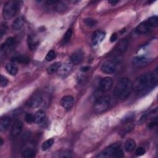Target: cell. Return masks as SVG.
<instances>
[{
	"label": "cell",
	"mask_w": 158,
	"mask_h": 158,
	"mask_svg": "<svg viewBox=\"0 0 158 158\" xmlns=\"http://www.w3.org/2000/svg\"><path fill=\"white\" fill-rule=\"evenodd\" d=\"M157 74H144L135 80L133 84V90L137 93L144 94L153 89L157 85Z\"/></svg>",
	"instance_id": "6da1fadb"
},
{
	"label": "cell",
	"mask_w": 158,
	"mask_h": 158,
	"mask_svg": "<svg viewBox=\"0 0 158 158\" xmlns=\"http://www.w3.org/2000/svg\"><path fill=\"white\" fill-rule=\"evenodd\" d=\"M133 90V83L128 77L121 78L117 82L114 90V95L121 99H127Z\"/></svg>",
	"instance_id": "7a4b0ae2"
},
{
	"label": "cell",
	"mask_w": 158,
	"mask_h": 158,
	"mask_svg": "<svg viewBox=\"0 0 158 158\" xmlns=\"http://www.w3.org/2000/svg\"><path fill=\"white\" fill-rule=\"evenodd\" d=\"M102 158H122L124 157V151L121 143H115L104 149L96 156Z\"/></svg>",
	"instance_id": "3957f363"
},
{
	"label": "cell",
	"mask_w": 158,
	"mask_h": 158,
	"mask_svg": "<svg viewBox=\"0 0 158 158\" xmlns=\"http://www.w3.org/2000/svg\"><path fill=\"white\" fill-rule=\"evenodd\" d=\"M17 11V4L16 2L9 1L6 2L3 7V16L5 19L9 20L14 17Z\"/></svg>",
	"instance_id": "277c9868"
},
{
	"label": "cell",
	"mask_w": 158,
	"mask_h": 158,
	"mask_svg": "<svg viewBox=\"0 0 158 158\" xmlns=\"http://www.w3.org/2000/svg\"><path fill=\"white\" fill-rule=\"evenodd\" d=\"M111 104V99L108 96L98 98L94 104V111L96 113H101L107 110Z\"/></svg>",
	"instance_id": "5b68a950"
},
{
	"label": "cell",
	"mask_w": 158,
	"mask_h": 158,
	"mask_svg": "<svg viewBox=\"0 0 158 158\" xmlns=\"http://www.w3.org/2000/svg\"><path fill=\"white\" fill-rule=\"evenodd\" d=\"M152 62L151 58H147L144 56H135L132 60V64L136 67H142L146 66Z\"/></svg>",
	"instance_id": "8992f818"
},
{
	"label": "cell",
	"mask_w": 158,
	"mask_h": 158,
	"mask_svg": "<svg viewBox=\"0 0 158 158\" xmlns=\"http://www.w3.org/2000/svg\"><path fill=\"white\" fill-rule=\"evenodd\" d=\"M43 98L40 93L33 94L27 101V104L31 108H37L41 104Z\"/></svg>",
	"instance_id": "52a82bcc"
},
{
	"label": "cell",
	"mask_w": 158,
	"mask_h": 158,
	"mask_svg": "<svg viewBox=\"0 0 158 158\" xmlns=\"http://www.w3.org/2000/svg\"><path fill=\"white\" fill-rule=\"evenodd\" d=\"M60 104L61 106L66 111H70L74 106V99L72 96L67 95L62 98Z\"/></svg>",
	"instance_id": "ba28073f"
},
{
	"label": "cell",
	"mask_w": 158,
	"mask_h": 158,
	"mask_svg": "<svg viewBox=\"0 0 158 158\" xmlns=\"http://www.w3.org/2000/svg\"><path fill=\"white\" fill-rule=\"evenodd\" d=\"M113 81L112 78L107 77L102 79L99 83V90L102 92L109 91L113 87Z\"/></svg>",
	"instance_id": "9c48e42d"
},
{
	"label": "cell",
	"mask_w": 158,
	"mask_h": 158,
	"mask_svg": "<svg viewBox=\"0 0 158 158\" xmlns=\"http://www.w3.org/2000/svg\"><path fill=\"white\" fill-rule=\"evenodd\" d=\"M73 64L71 62H66L64 64H61L59 70L58 74L60 76L65 77L67 76L72 71Z\"/></svg>",
	"instance_id": "30bf717a"
},
{
	"label": "cell",
	"mask_w": 158,
	"mask_h": 158,
	"mask_svg": "<svg viewBox=\"0 0 158 158\" xmlns=\"http://www.w3.org/2000/svg\"><path fill=\"white\" fill-rule=\"evenodd\" d=\"M101 69L102 72L105 74H112L114 73L116 71V65L114 62L111 61H108L102 64Z\"/></svg>",
	"instance_id": "8fae6325"
},
{
	"label": "cell",
	"mask_w": 158,
	"mask_h": 158,
	"mask_svg": "<svg viewBox=\"0 0 158 158\" xmlns=\"http://www.w3.org/2000/svg\"><path fill=\"white\" fill-rule=\"evenodd\" d=\"M106 36V33L103 31L98 30L93 33L91 37V43L93 46H97L99 44L104 40Z\"/></svg>",
	"instance_id": "7c38bea8"
},
{
	"label": "cell",
	"mask_w": 158,
	"mask_h": 158,
	"mask_svg": "<svg viewBox=\"0 0 158 158\" xmlns=\"http://www.w3.org/2000/svg\"><path fill=\"white\" fill-rule=\"evenodd\" d=\"M83 59V52L81 49H78L75 51L71 55L70 58V61L73 64H79L82 63Z\"/></svg>",
	"instance_id": "4fadbf2b"
},
{
	"label": "cell",
	"mask_w": 158,
	"mask_h": 158,
	"mask_svg": "<svg viewBox=\"0 0 158 158\" xmlns=\"http://www.w3.org/2000/svg\"><path fill=\"white\" fill-rule=\"evenodd\" d=\"M23 128V124L21 121H17L13 124L12 129H11V136L13 137H17L20 135L22 130Z\"/></svg>",
	"instance_id": "5bb4252c"
},
{
	"label": "cell",
	"mask_w": 158,
	"mask_h": 158,
	"mask_svg": "<svg viewBox=\"0 0 158 158\" xmlns=\"http://www.w3.org/2000/svg\"><path fill=\"white\" fill-rule=\"evenodd\" d=\"M12 120L9 116H5L0 121V130L2 132L6 131L11 126Z\"/></svg>",
	"instance_id": "9a60e30c"
},
{
	"label": "cell",
	"mask_w": 158,
	"mask_h": 158,
	"mask_svg": "<svg viewBox=\"0 0 158 158\" xmlns=\"http://www.w3.org/2000/svg\"><path fill=\"white\" fill-rule=\"evenodd\" d=\"M150 29H151V27L146 21L140 23L137 26V27L136 28V32L139 34L143 35L148 33Z\"/></svg>",
	"instance_id": "2e32d148"
},
{
	"label": "cell",
	"mask_w": 158,
	"mask_h": 158,
	"mask_svg": "<svg viewBox=\"0 0 158 158\" xmlns=\"http://www.w3.org/2000/svg\"><path fill=\"white\" fill-rule=\"evenodd\" d=\"M11 61L14 63H20V64H28L30 61V59L25 55H17L14 56H13L11 58Z\"/></svg>",
	"instance_id": "e0dca14e"
},
{
	"label": "cell",
	"mask_w": 158,
	"mask_h": 158,
	"mask_svg": "<svg viewBox=\"0 0 158 158\" xmlns=\"http://www.w3.org/2000/svg\"><path fill=\"white\" fill-rule=\"evenodd\" d=\"M128 44H129V42L127 39L122 40L116 47V51L118 52V53H120V54L124 53L127 49Z\"/></svg>",
	"instance_id": "ac0fdd59"
},
{
	"label": "cell",
	"mask_w": 158,
	"mask_h": 158,
	"mask_svg": "<svg viewBox=\"0 0 158 158\" xmlns=\"http://www.w3.org/2000/svg\"><path fill=\"white\" fill-rule=\"evenodd\" d=\"M46 118V114L43 111H38L35 115V122L36 124H39L42 123Z\"/></svg>",
	"instance_id": "d6986e66"
},
{
	"label": "cell",
	"mask_w": 158,
	"mask_h": 158,
	"mask_svg": "<svg viewBox=\"0 0 158 158\" xmlns=\"http://www.w3.org/2000/svg\"><path fill=\"white\" fill-rule=\"evenodd\" d=\"M136 148V142L133 139H129L125 143V149L127 152L133 151Z\"/></svg>",
	"instance_id": "ffe728a7"
},
{
	"label": "cell",
	"mask_w": 158,
	"mask_h": 158,
	"mask_svg": "<svg viewBox=\"0 0 158 158\" xmlns=\"http://www.w3.org/2000/svg\"><path fill=\"white\" fill-rule=\"evenodd\" d=\"M61 64L60 62H56L53 64H52L51 66H49L47 69V72L48 74H53L55 72H58Z\"/></svg>",
	"instance_id": "44dd1931"
},
{
	"label": "cell",
	"mask_w": 158,
	"mask_h": 158,
	"mask_svg": "<svg viewBox=\"0 0 158 158\" xmlns=\"http://www.w3.org/2000/svg\"><path fill=\"white\" fill-rule=\"evenodd\" d=\"M27 43L29 45V48L30 50H35L38 44V41L34 38V37L32 35H29L27 38Z\"/></svg>",
	"instance_id": "7402d4cb"
},
{
	"label": "cell",
	"mask_w": 158,
	"mask_h": 158,
	"mask_svg": "<svg viewBox=\"0 0 158 158\" xmlns=\"http://www.w3.org/2000/svg\"><path fill=\"white\" fill-rule=\"evenodd\" d=\"M24 24V19L22 17H18L16 20L14 21V22H13V23L12 24L13 29L14 30H20L23 27Z\"/></svg>",
	"instance_id": "603a6c76"
},
{
	"label": "cell",
	"mask_w": 158,
	"mask_h": 158,
	"mask_svg": "<svg viewBox=\"0 0 158 158\" xmlns=\"http://www.w3.org/2000/svg\"><path fill=\"white\" fill-rule=\"evenodd\" d=\"M35 151L32 148H27L25 149L22 153V157H27V158H32L35 156Z\"/></svg>",
	"instance_id": "cb8c5ba5"
},
{
	"label": "cell",
	"mask_w": 158,
	"mask_h": 158,
	"mask_svg": "<svg viewBox=\"0 0 158 158\" xmlns=\"http://www.w3.org/2000/svg\"><path fill=\"white\" fill-rule=\"evenodd\" d=\"M6 69L11 75H16L18 72V67L14 64H7L6 66Z\"/></svg>",
	"instance_id": "d4e9b609"
},
{
	"label": "cell",
	"mask_w": 158,
	"mask_h": 158,
	"mask_svg": "<svg viewBox=\"0 0 158 158\" xmlns=\"http://www.w3.org/2000/svg\"><path fill=\"white\" fill-rule=\"evenodd\" d=\"M134 127H135V125L132 124H130L127 125L124 129H122L120 131V132H119L120 135L122 137L125 136L127 134L130 133L134 129Z\"/></svg>",
	"instance_id": "484cf974"
},
{
	"label": "cell",
	"mask_w": 158,
	"mask_h": 158,
	"mask_svg": "<svg viewBox=\"0 0 158 158\" xmlns=\"http://www.w3.org/2000/svg\"><path fill=\"white\" fill-rule=\"evenodd\" d=\"M54 143H55V140L52 138H50V139L46 140L45 141H44L43 143V144L41 145V149L43 151H46V150L48 149L52 146V145L54 144Z\"/></svg>",
	"instance_id": "4316f807"
},
{
	"label": "cell",
	"mask_w": 158,
	"mask_h": 158,
	"mask_svg": "<svg viewBox=\"0 0 158 158\" xmlns=\"http://www.w3.org/2000/svg\"><path fill=\"white\" fill-rule=\"evenodd\" d=\"M14 38L13 37H9L7 38L6 41L2 44L1 46V49L2 50L10 48V46H11L13 44H14Z\"/></svg>",
	"instance_id": "83f0119b"
},
{
	"label": "cell",
	"mask_w": 158,
	"mask_h": 158,
	"mask_svg": "<svg viewBox=\"0 0 158 158\" xmlns=\"http://www.w3.org/2000/svg\"><path fill=\"white\" fill-rule=\"evenodd\" d=\"M55 5L56 11H57L58 12H60V13L64 12V11H66L67 10L66 5L62 2L57 1V2L55 3Z\"/></svg>",
	"instance_id": "f1b7e54d"
},
{
	"label": "cell",
	"mask_w": 158,
	"mask_h": 158,
	"mask_svg": "<svg viewBox=\"0 0 158 158\" xmlns=\"http://www.w3.org/2000/svg\"><path fill=\"white\" fill-rule=\"evenodd\" d=\"M72 35V30L71 29H68L67 31L65 33V34H64V35L63 37V38L62 40L63 44H64L67 43L71 40Z\"/></svg>",
	"instance_id": "f546056e"
},
{
	"label": "cell",
	"mask_w": 158,
	"mask_h": 158,
	"mask_svg": "<svg viewBox=\"0 0 158 158\" xmlns=\"http://www.w3.org/2000/svg\"><path fill=\"white\" fill-rule=\"evenodd\" d=\"M157 21H158L157 17L156 16H154L148 19L146 21L151 27H156L158 24Z\"/></svg>",
	"instance_id": "4dcf8cb0"
},
{
	"label": "cell",
	"mask_w": 158,
	"mask_h": 158,
	"mask_svg": "<svg viewBox=\"0 0 158 158\" xmlns=\"http://www.w3.org/2000/svg\"><path fill=\"white\" fill-rule=\"evenodd\" d=\"M56 57V52L54 50H50L46 56V60L47 61H51L52 60H54Z\"/></svg>",
	"instance_id": "1f68e13d"
},
{
	"label": "cell",
	"mask_w": 158,
	"mask_h": 158,
	"mask_svg": "<svg viewBox=\"0 0 158 158\" xmlns=\"http://www.w3.org/2000/svg\"><path fill=\"white\" fill-rule=\"evenodd\" d=\"M134 118H135V114L133 113H129L128 114H127L122 120V122L123 123H130L132 121H133L134 120Z\"/></svg>",
	"instance_id": "d6a6232c"
},
{
	"label": "cell",
	"mask_w": 158,
	"mask_h": 158,
	"mask_svg": "<svg viewBox=\"0 0 158 158\" xmlns=\"http://www.w3.org/2000/svg\"><path fill=\"white\" fill-rule=\"evenodd\" d=\"M85 24H86L87 26H88V27H94V26L96 25L97 22H96L95 20L93 19L88 18V19H85Z\"/></svg>",
	"instance_id": "836d02e7"
},
{
	"label": "cell",
	"mask_w": 158,
	"mask_h": 158,
	"mask_svg": "<svg viewBox=\"0 0 158 158\" xmlns=\"http://www.w3.org/2000/svg\"><path fill=\"white\" fill-rule=\"evenodd\" d=\"M57 157H72V153L69 151H64L60 153L59 155L56 156Z\"/></svg>",
	"instance_id": "e575fe53"
},
{
	"label": "cell",
	"mask_w": 158,
	"mask_h": 158,
	"mask_svg": "<svg viewBox=\"0 0 158 158\" xmlns=\"http://www.w3.org/2000/svg\"><path fill=\"white\" fill-rule=\"evenodd\" d=\"M25 121L31 124L33 122H35V116H33L32 114H27L25 117Z\"/></svg>",
	"instance_id": "d590c367"
},
{
	"label": "cell",
	"mask_w": 158,
	"mask_h": 158,
	"mask_svg": "<svg viewBox=\"0 0 158 158\" xmlns=\"http://www.w3.org/2000/svg\"><path fill=\"white\" fill-rule=\"evenodd\" d=\"M146 152V150L143 147H139L137 149H136V151H135V154L137 156H142L143 154H145Z\"/></svg>",
	"instance_id": "8d00e7d4"
},
{
	"label": "cell",
	"mask_w": 158,
	"mask_h": 158,
	"mask_svg": "<svg viewBox=\"0 0 158 158\" xmlns=\"http://www.w3.org/2000/svg\"><path fill=\"white\" fill-rule=\"evenodd\" d=\"M8 82H9L8 80L5 77H4L3 75H2V76H1V86L2 87H5L8 85Z\"/></svg>",
	"instance_id": "74e56055"
},
{
	"label": "cell",
	"mask_w": 158,
	"mask_h": 158,
	"mask_svg": "<svg viewBox=\"0 0 158 158\" xmlns=\"http://www.w3.org/2000/svg\"><path fill=\"white\" fill-rule=\"evenodd\" d=\"M8 29V27L6 25V24H2V26H1V37L2 38L3 36L5 34V33L6 32Z\"/></svg>",
	"instance_id": "f35d334b"
},
{
	"label": "cell",
	"mask_w": 158,
	"mask_h": 158,
	"mask_svg": "<svg viewBox=\"0 0 158 158\" xmlns=\"http://www.w3.org/2000/svg\"><path fill=\"white\" fill-rule=\"evenodd\" d=\"M157 119L156 118L154 121H152V122H151L149 124V129H152L154 128L155 126L157 125Z\"/></svg>",
	"instance_id": "ab89813d"
},
{
	"label": "cell",
	"mask_w": 158,
	"mask_h": 158,
	"mask_svg": "<svg viewBox=\"0 0 158 158\" xmlns=\"http://www.w3.org/2000/svg\"><path fill=\"white\" fill-rule=\"evenodd\" d=\"M117 39H118V35H117V33H113L112 35L111 36V38H110V41L111 43H113L115 41H116Z\"/></svg>",
	"instance_id": "60d3db41"
},
{
	"label": "cell",
	"mask_w": 158,
	"mask_h": 158,
	"mask_svg": "<svg viewBox=\"0 0 158 158\" xmlns=\"http://www.w3.org/2000/svg\"><path fill=\"white\" fill-rule=\"evenodd\" d=\"M119 1H114V0H111V1H109L108 3L110 4H111L112 6H115L118 3H119Z\"/></svg>",
	"instance_id": "b9f144b4"
},
{
	"label": "cell",
	"mask_w": 158,
	"mask_h": 158,
	"mask_svg": "<svg viewBox=\"0 0 158 158\" xmlns=\"http://www.w3.org/2000/svg\"><path fill=\"white\" fill-rule=\"evenodd\" d=\"M90 67H89V66H85V67H83L81 69V71H82V72H85L88 71L90 70Z\"/></svg>",
	"instance_id": "7bdbcfd3"
},
{
	"label": "cell",
	"mask_w": 158,
	"mask_h": 158,
	"mask_svg": "<svg viewBox=\"0 0 158 158\" xmlns=\"http://www.w3.org/2000/svg\"><path fill=\"white\" fill-rule=\"evenodd\" d=\"M3 140L2 138H1V146L3 145Z\"/></svg>",
	"instance_id": "ee69618b"
}]
</instances>
